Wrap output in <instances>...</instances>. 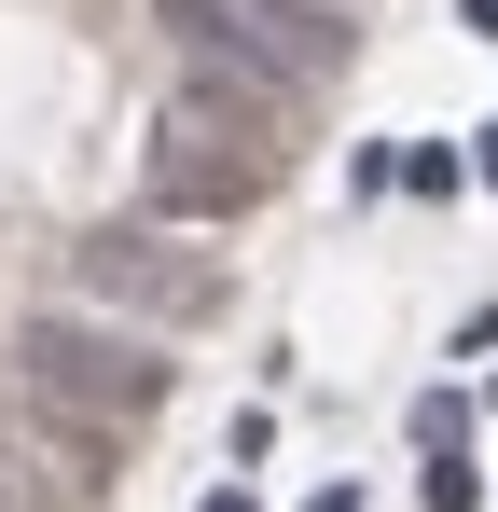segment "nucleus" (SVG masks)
<instances>
[{
  "instance_id": "obj_1",
  "label": "nucleus",
  "mask_w": 498,
  "mask_h": 512,
  "mask_svg": "<svg viewBox=\"0 0 498 512\" xmlns=\"http://www.w3.org/2000/svg\"><path fill=\"white\" fill-rule=\"evenodd\" d=\"M291 167V125L249 111L222 84H180L153 111V153H139V222H249Z\"/></svg>"
},
{
  "instance_id": "obj_2",
  "label": "nucleus",
  "mask_w": 498,
  "mask_h": 512,
  "mask_svg": "<svg viewBox=\"0 0 498 512\" xmlns=\"http://www.w3.org/2000/svg\"><path fill=\"white\" fill-rule=\"evenodd\" d=\"M166 388H180V360L166 333H125V319H97V305H28L14 319V402L28 416H83V429H153Z\"/></svg>"
},
{
  "instance_id": "obj_3",
  "label": "nucleus",
  "mask_w": 498,
  "mask_h": 512,
  "mask_svg": "<svg viewBox=\"0 0 498 512\" xmlns=\"http://www.w3.org/2000/svg\"><path fill=\"white\" fill-rule=\"evenodd\" d=\"M70 305L125 319V333H208L236 291H222V263L180 250L166 222H97V236L70 250Z\"/></svg>"
},
{
  "instance_id": "obj_4",
  "label": "nucleus",
  "mask_w": 498,
  "mask_h": 512,
  "mask_svg": "<svg viewBox=\"0 0 498 512\" xmlns=\"http://www.w3.org/2000/svg\"><path fill=\"white\" fill-rule=\"evenodd\" d=\"M153 42L180 56V84H222V97H249V111H277V125L319 97L263 28H249V0H153Z\"/></svg>"
},
{
  "instance_id": "obj_5",
  "label": "nucleus",
  "mask_w": 498,
  "mask_h": 512,
  "mask_svg": "<svg viewBox=\"0 0 498 512\" xmlns=\"http://www.w3.org/2000/svg\"><path fill=\"white\" fill-rule=\"evenodd\" d=\"M305 512H360V485H319V499H305Z\"/></svg>"
},
{
  "instance_id": "obj_6",
  "label": "nucleus",
  "mask_w": 498,
  "mask_h": 512,
  "mask_svg": "<svg viewBox=\"0 0 498 512\" xmlns=\"http://www.w3.org/2000/svg\"><path fill=\"white\" fill-rule=\"evenodd\" d=\"M194 512H249V485H208V499H194Z\"/></svg>"
},
{
  "instance_id": "obj_7",
  "label": "nucleus",
  "mask_w": 498,
  "mask_h": 512,
  "mask_svg": "<svg viewBox=\"0 0 498 512\" xmlns=\"http://www.w3.org/2000/svg\"><path fill=\"white\" fill-rule=\"evenodd\" d=\"M0 499H14V443H0Z\"/></svg>"
},
{
  "instance_id": "obj_8",
  "label": "nucleus",
  "mask_w": 498,
  "mask_h": 512,
  "mask_svg": "<svg viewBox=\"0 0 498 512\" xmlns=\"http://www.w3.org/2000/svg\"><path fill=\"white\" fill-rule=\"evenodd\" d=\"M471 28H498V0H471Z\"/></svg>"
}]
</instances>
